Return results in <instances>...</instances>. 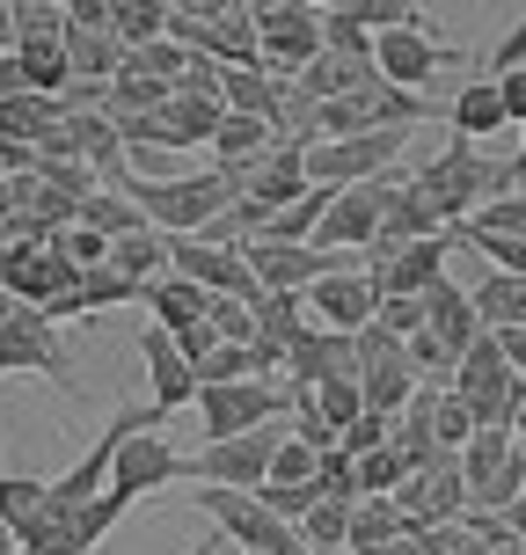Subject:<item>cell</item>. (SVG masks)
I'll list each match as a JSON object with an SVG mask.
<instances>
[{
	"instance_id": "cell-50",
	"label": "cell",
	"mask_w": 526,
	"mask_h": 555,
	"mask_svg": "<svg viewBox=\"0 0 526 555\" xmlns=\"http://www.w3.org/2000/svg\"><path fill=\"white\" fill-rule=\"evenodd\" d=\"M0 555H23V541H15V527L0 519Z\"/></svg>"
},
{
	"instance_id": "cell-34",
	"label": "cell",
	"mask_w": 526,
	"mask_h": 555,
	"mask_svg": "<svg viewBox=\"0 0 526 555\" xmlns=\"http://www.w3.org/2000/svg\"><path fill=\"white\" fill-rule=\"evenodd\" d=\"M256 504H264V512H278L285 527H300L307 512L322 504V490H315V482H264V490H256Z\"/></svg>"
},
{
	"instance_id": "cell-11",
	"label": "cell",
	"mask_w": 526,
	"mask_h": 555,
	"mask_svg": "<svg viewBox=\"0 0 526 555\" xmlns=\"http://www.w3.org/2000/svg\"><path fill=\"white\" fill-rule=\"evenodd\" d=\"M307 314H315V330H336V336H359L373 314H381V285L373 271H330L307 285Z\"/></svg>"
},
{
	"instance_id": "cell-40",
	"label": "cell",
	"mask_w": 526,
	"mask_h": 555,
	"mask_svg": "<svg viewBox=\"0 0 526 555\" xmlns=\"http://www.w3.org/2000/svg\"><path fill=\"white\" fill-rule=\"evenodd\" d=\"M475 439V416H469V402L453 388H439V453H461V446Z\"/></svg>"
},
{
	"instance_id": "cell-41",
	"label": "cell",
	"mask_w": 526,
	"mask_h": 555,
	"mask_svg": "<svg viewBox=\"0 0 526 555\" xmlns=\"http://www.w3.org/2000/svg\"><path fill=\"white\" fill-rule=\"evenodd\" d=\"M512 66H526V15L490 44V74H512Z\"/></svg>"
},
{
	"instance_id": "cell-13",
	"label": "cell",
	"mask_w": 526,
	"mask_h": 555,
	"mask_svg": "<svg viewBox=\"0 0 526 555\" xmlns=\"http://www.w3.org/2000/svg\"><path fill=\"white\" fill-rule=\"evenodd\" d=\"M139 359H146V373H154V410H183V402H197V373H191V359L176 351V336L162 330V322H146L139 330Z\"/></svg>"
},
{
	"instance_id": "cell-14",
	"label": "cell",
	"mask_w": 526,
	"mask_h": 555,
	"mask_svg": "<svg viewBox=\"0 0 526 555\" xmlns=\"http://www.w3.org/2000/svg\"><path fill=\"white\" fill-rule=\"evenodd\" d=\"M249 205H264V212H285V205H300L307 197V146H293V139H278L271 154L249 168Z\"/></svg>"
},
{
	"instance_id": "cell-4",
	"label": "cell",
	"mask_w": 526,
	"mask_h": 555,
	"mask_svg": "<svg viewBox=\"0 0 526 555\" xmlns=\"http://www.w3.org/2000/svg\"><path fill=\"white\" fill-rule=\"evenodd\" d=\"M278 439H285V424H264L249 439L197 446V453H183V482H197V490H264V482H271Z\"/></svg>"
},
{
	"instance_id": "cell-37",
	"label": "cell",
	"mask_w": 526,
	"mask_h": 555,
	"mask_svg": "<svg viewBox=\"0 0 526 555\" xmlns=\"http://www.w3.org/2000/svg\"><path fill=\"white\" fill-rule=\"evenodd\" d=\"M336 446H344L351 461H365V453H381V446H395V416H373V410H365L359 424H344V439H336Z\"/></svg>"
},
{
	"instance_id": "cell-30",
	"label": "cell",
	"mask_w": 526,
	"mask_h": 555,
	"mask_svg": "<svg viewBox=\"0 0 526 555\" xmlns=\"http://www.w3.org/2000/svg\"><path fill=\"white\" fill-rule=\"evenodd\" d=\"M461 234H526V191H504L490 205H475L461 220Z\"/></svg>"
},
{
	"instance_id": "cell-2",
	"label": "cell",
	"mask_w": 526,
	"mask_h": 555,
	"mask_svg": "<svg viewBox=\"0 0 526 555\" xmlns=\"http://www.w3.org/2000/svg\"><path fill=\"white\" fill-rule=\"evenodd\" d=\"M410 183L432 197V205H439L446 227H461L475 205H490V197L519 191V183H512V162H490V154H483V146H469V139H453L446 154H432V162L416 168Z\"/></svg>"
},
{
	"instance_id": "cell-16",
	"label": "cell",
	"mask_w": 526,
	"mask_h": 555,
	"mask_svg": "<svg viewBox=\"0 0 526 555\" xmlns=\"http://www.w3.org/2000/svg\"><path fill=\"white\" fill-rule=\"evenodd\" d=\"M446 125H453V139H469V146H483L490 132H504V95H498V81H490V74H475L469 88H453Z\"/></svg>"
},
{
	"instance_id": "cell-44",
	"label": "cell",
	"mask_w": 526,
	"mask_h": 555,
	"mask_svg": "<svg viewBox=\"0 0 526 555\" xmlns=\"http://www.w3.org/2000/svg\"><path fill=\"white\" fill-rule=\"evenodd\" d=\"M8 95H37V88H29V74H23V59H15V52H0V103H8Z\"/></svg>"
},
{
	"instance_id": "cell-42",
	"label": "cell",
	"mask_w": 526,
	"mask_h": 555,
	"mask_svg": "<svg viewBox=\"0 0 526 555\" xmlns=\"http://www.w3.org/2000/svg\"><path fill=\"white\" fill-rule=\"evenodd\" d=\"M504 95V125H526V66H512V74H490Z\"/></svg>"
},
{
	"instance_id": "cell-36",
	"label": "cell",
	"mask_w": 526,
	"mask_h": 555,
	"mask_svg": "<svg viewBox=\"0 0 526 555\" xmlns=\"http://www.w3.org/2000/svg\"><path fill=\"white\" fill-rule=\"evenodd\" d=\"M52 249L66 256V263H74V271H95V263H111V242H103V234H95V227H59L52 234Z\"/></svg>"
},
{
	"instance_id": "cell-54",
	"label": "cell",
	"mask_w": 526,
	"mask_h": 555,
	"mask_svg": "<svg viewBox=\"0 0 526 555\" xmlns=\"http://www.w3.org/2000/svg\"><path fill=\"white\" fill-rule=\"evenodd\" d=\"M8 314H15V300H8V293H0V322H8Z\"/></svg>"
},
{
	"instance_id": "cell-22",
	"label": "cell",
	"mask_w": 526,
	"mask_h": 555,
	"mask_svg": "<svg viewBox=\"0 0 526 555\" xmlns=\"http://www.w3.org/2000/svg\"><path fill=\"white\" fill-rule=\"evenodd\" d=\"M402 533H410V519H402L388 498H359L351 504V541H344V555H381L388 541H402Z\"/></svg>"
},
{
	"instance_id": "cell-3",
	"label": "cell",
	"mask_w": 526,
	"mask_h": 555,
	"mask_svg": "<svg viewBox=\"0 0 526 555\" xmlns=\"http://www.w3.org/2000/svg\"><path fill=\"white\" fill-rule=\"evenodd\" d=\"M446 388L469 402L475 431H483V424L512 431V410H519V373L504 365V351H498V336H490V330H483L469 351H461V365H453V380H446Z\"/></svg>"
},
{
	"instance_id": "cell-46",
	"label": "cell",
	"mask_w": 526,
	"mask_h": 555,
	"mask_svg": "<svg viewBox=\"0 0 526 555\" xmlns=\"http://www.w3.org/2000/svg\"><path fill=\"white\" fill-rule=\"evenodd\" d=\"M0 52H15V8L0 0Z\"/></svg>"
},
{
	"instance_id": "cell-29",
	"label": "cell",
	"mask_w": 526,
	"mask_h": 555,
	"mask_svg": "<svg viewBox=\"0 0 526 555\" xmlns=\"http://www.w3.org/2000/svg\"><path fill=\"white\" fill-rule=\"evenodd\" d=\"M0 519H8L15 541H23V533L44 519V482H29V475H0Z\"/></svg>"
},
{
	"instance_id": "cell-49",
	"label": "cell",
	"mask_w": 526,
	"mask_h": 555,
	"mask_svg": "<svg viewBox=\"0 0 526 555\" xmlns=\"http://www.w3.org/2000/svg\"><path fill=\"white\" fill-rule=\"evenodd\" d=\"M512 439L526 446V380H519V410H512Z\"/></svg>"
},
{
	"instance_id": "cell-48",
	"label": "cell",
	"mask_w": 526,
	"mask_h": 555,
	"mask_svg": "<svg viewBox=\"0 0 526 555\" xmlns=\"http://www.w3.org/2000/svg\"><path fill=\"white\" fill-rule=\"evenodd\" d=\"M512 183H526V125H519V146H512Z\"/></svg>"
},
{
	"instance_id": "cell-5",
	"label": "cell",
	"mask_w": 526,
	"mask_h": 555,
	"mask_svg": "<svg viewBox=\"0 0 526 555\" xmlns=\"http://www.w3.org/2000/svg\"><path fill=\"white\" fill-rule=\"evenodd\" d=\"M197 416H205V446L249 439L264 424H285L293 416V395L271 388V380H227V388H197Z\"/></svg>"
},
{
	"instance_id": "cell-27",
	"label": "cell",
	"mask_w": 526,
	"mask_h": 555,
	"mask_svg": "<svg viewBox=\"0 0 526 555\" xmlns=\"http://www.w3.org/2000/svg\"><path fill=\"white\" fill-rule=\"evenodd\" d=\"M81 227H95L103 242H117V234H139L146 212H139L132 197H117V191H95V197H81Z\"/></svg>"
},
{
	"instance_id": "cell-17",
	"label": "cell",
	"mask_w": 526,
	"mask_h": 555,
	"mask_svg": "<svg viewBox=\"0 0 526 555\" xmlns=\"http://www.w3.org/2000/svg\"><path fill=\"white\" fill-rule=\"evenodd\" d=\"M285 88L293 81H271L264 66H227L220 74V103L234 117H264V125H278V111H285Z\"/></svg>"
},
{
	"instance_id": "cell-1",
	"label": "cell",
	"mask_w": 526,
	"mask_h": 555,
	"mask_svg": "<svg viewBox=\"0 0 526 555\" xmlns=\"http://www.w3.org/2000/svg\"><path fill=\"white\" fill-rule=\"evenodd\" d=\"M117 197H132L139 212H146V227L168 234V242H176V234H205V227L234 205L220 168H205V176H125Z\"/></svg>"
},
{
	"instance_id": "cell-45",
	"label": "cell",
	"mask_w": 526,
	"mask_h": 555,
	"mask_svg": "<svg viewBox=\"0 0 526 555\" xmlns=\"http://www.w3.org/2000/svg\"><path fill=\"white\" fill-rule=\"evenodd\" d=\"M490 336H498L504 365H512V373H519V380H526V330H490Z\"/></svg>"
},
{
	"instance_id": "cell-7",
	"label": "cell",
	"mask_w": 526,
	"mask_h": 555,
	"mask_svg": "<svg viewBox=\"0 0 526 555\" xmlns=\"http://www.w3.org/2000/svg\"><path fill=\"white\" fill-rule=\"evenodd\" d=\"M322 52V15L315 8H271V15H256V66L271 74V81H300V66Z\"/></svg>"
},
{
	"instance_id": "cell-19",
	"label": "cell",
	"mask_w": 526,
	"mask_h": 555,
	"mask_svg": "<svg viewBox=\"0 0 526 555\" xmlns=\"http://www.w3.org/2000/svg\"><path fill=\"white\" fill-rule=\"evenodd\" d=\"M66 66H74V81H103L111 88L117 74H125L117 29H66Z\"/></svg>"
},
{
	"instance_id": "cell-6",
	"label": "cell",
	"mask_w": 526,
	"mask_h": 555,
	"mask_svg": "<svg viewBox=\"0 0 526 555\" xmlns=\"http://www.w3.org/2000/svg\"><path fill=\"white\" fill-rule=\"evenodd\" d=\"M8 373H44L59 388H74V359H66L59 330L37 307H15V314L0 322V380H8Z\"/></svg>"
},
{
	"instance_id": "cell-15",
	"label": "cell",
	"mask_w": 526,
	"mask_h": 555,
	"mask_svg": "<svg viewBox=\"0 0 526 555\" xmlns=\"http://www.w3.org/2000/svg\"><path fill=\"white\" fill-rule=\"evenodd\" d=\"M424 330L439 336L446 351H453V365H461V351H469L475 336H483V322H475V300H469V285L439 278V285L424 293Z\"/></svg>"
},
{
	"instance_id": "cell-47",
	"label": "cell",
	"mask_w": 526,
	"mask_h": 555,
	"mask_svg": "<svg viewBox=\"0 0 526 555\" xmlns=\"http://www.w3.org/2000/svg\"><path fill=\"white\" fill-rule=\"evenodd\" d=\"M381 555H424V541H416V533H402V541H388Z\"/></svg>"
},
{
	"instance_id": "cell-56",
	"label": "cell",
	"mask_w": 526,
	"mask_h": 555,
	"mask_svg": "<svg viewBox=\"0 0 526 555\" xmlns=\"http://www.w3.org/2000/svg\"><path fill=\"white\" fill-rule=\"evenodd\" d=\"M0 475H8V468H0Z\"/></svg>"
},
{
	"instance_id": "cell-33",
	"label": "cell",
	"mask_w": 526,
	"mask_h": 555,
	"mask_svg": "<svg viewBox=\"0 0 526 555\" xmlns=\"http://www.w3.org/2000/svg\"><path fill=\"white\" fill-rule=\"evenodd\" d=\"M132 300H139V285H132V278H117L111 263L81 271V307H88V314H103V307H132Z\"/></svg>"
},
{
	"instance_id": "cell-35",
	"label": "cell",
	"mask_w": 526,
	"mask_h": 555,
	"mask_svg": "<svg viewBox=\"0 0 526 555\" xmlns=\"http://www.w3.org/2000/svg\"><path fill=\"white\" fill-rule=\"evenodd\" d=\"M205 322H213V336H220V344H256V307H249V300H227V293H213Z\"/></svg>"
},
{
	"instance_id": "cell-52",
	"label": "cell",
	"mask_w": 526,
	"mask_h": 555,
	"mask_svg": "<svg viewBox=\"0 0 526 555\" xmlns=\"http://www.w3.org/2000/svg\"><path fill=\"white\" fill-rule=\"evenodd\" d=\"M300 8H315V15H330V8H344V0H300Z\"/></svg>"
},
{
	"instance_id": "cell-26",
	"label": "cell",
	"mask_w": 526,
	"mask_h": 555,
	"mask_svg": "<svg viewBox=\"0 0 526 555\" xmlns=\"http://www.w3.org/2000/svg\"><path fill=\"white\" fill-rule=\"evenodd\" d=\"M512 453H519V439H512V431H498V424H483V431L461 446V475H469V490H475V482H490Z\"/></svg>"
},
{
	"instance_id": "cell-10",
	"label": "cell",
	"mask_w": 526,
	"mask_h": 555,
	"mask_svg": "<svg viewBox=\"0 0 526 555\" xmlns=\"http://www.w3.org/2000/svg\"><path fill=\"white\" fill-rule=\"evenodd\" d=\"M168 482H183V453L162 439V424H154V431H132V439L117 446V461H111V498L139 504V498H154V490H168Z\"/></svg>"
},
{
	"instance_id": "cell-38",
	"label": "cell",
	"mask_w": 526,
	"mask_h": 555,
	"mask_svg": "<svg viewBox=\"0 0 526 555\" xmlns=\"http://www.w3.org/2000/svg\"><path fill=\"white\" fill-rule=\"evenodd\" d=\"M315 461H322V453L285 431V439H278V453H271V482H315Z\"/></svg>"
},
{
	"instance_id": "cell-24",
	"label": "cell",
	"mask_w": 526,
	"mask_h": 555,
	"mask_svg": "<svg viewBox=\"0 0 526 555\" xmlns=\"http://www.w3.org/2000/svg\"><path fill=\"white\" fill-rule=\"evenodd\" d=\"M111 29L125 52L154 44V37H168V0H111Z\"/></svg>"
},
{
	"instance_id": "cell-25",
	"label": "cell",
	"mask_w": 526,
	"mask_h": 555,
	"mask_svg": "<svg viewBox=\"0 0 526 555\" xmlns=\"http://www.w3.org/2000/svg\"><path fill=\"white\" fill-rule=\"evenodd\" d=\"M315 416L330 424V439H344V424H359L365 416V395H359V373H336L315 388Z\"/></svg>"
},
{
	"instance_id": "cell-18",
	"label": "cell",
	"mask_w": 526,
	"mask_h": 555,
	"mask_svg": "<svg viewBox=\"0 0 526 555\" xmlns=\"http://www.w3.org/2000/svg\"><path fill=\"white\" fill-rule=\"evenodd\" d=\"M469 300H475V322H483V330H526V278L483 271L469 285Z\"/></svg>"
},
{
	"instance_id": "cell-12",
	"label": "cell",
	"mask_w": 526,
	"mask_h": 555,
	"mask_svg": "<svg viewBox=\"0 0 526 555\" xmlns=\"http://www.w3.org/2000/svg\"><path fill=\"white\" fill-rule=\"evenodd\" d=\"M446 256H453V227L432 234V242H410V249H395V256H365V271H373L381 293H410V300H424V293L446 278Z\"/></svg>"
},
{
	"instance_id": "cell-53",
	"label": "cell",
	"mask_w": 526,
	"mask_h": 555,
	"mask_svg": "<svg viewBox=\"0 0 526 555\" xmlns=\"http://www.w3.org/2000/svg\"><path fill=\"white\" fill-rule=\"evenodd\" d=\"M498 555H526V541H504V548H498Z\"/></svg>"
},
{
	"instance_id": "cell-51",
	"label": "cell",
	"mask_w": 526,
	"mask_h": 555,
	"mask_svg": "<svg viewBox=\"0 0 526 555\" xmlns=\"http://www.w3.org/2000/svg\"><path fill=\"white\" fill-rule=\"evenodd\" d=\"M220 548H227V541L213 533V541H197V548H183V555H220Z\"/></svg>"
},
{
	"instance_id": "cell-28",
	"label": "cell",
	"mask_w": 526,
	"mask_h": 555,
	"mask_svg": "<svg viewBox=\"0 0 526 555\" xmlns=\"http://www.w3.org/2000/svg\"><path fill=\"white\" fill-rule=\"evenodd\" d=\"M410 475H416L410 453H402V446H381V453H365V461H359V498H395Z\"/></svg>"
},
{
	"instance_id": "cell-9",
	"label": "cell",
	"mask_w": 526,
	"mask_h": 555,
	"mask_svg": "<svg viewBox=\"0 0 526 555\" xmlns=\"http://www.w3.org/2000/svg\"><path fill=\"white\" fill-rule=\"evenodd\" d=\"M373 66H381L388 88L424 95V88L439 81V66H453V52L432 37V15H424V23H410V29H381V37H373Z\"/></svg>"
},
{
	"instance_id": "cell-8",
	"label": "cell",
	"mask_w": 526,
	"mask_h": 555,
	"mask_svg": "<svg viewBox=\"0 0 526 555\" xmlns=\"http://www.w3.org/2000/svg\"><path fill=\"white\" fill-rule=\"evenodd\" d=\"M74 285H81V271H74L52 242H8V249H0V293L15 307H44V300H59V293H74Z\"/></svg>"
},
{
	"instance_id": "cell-55",
	"label": "cell",
	"mask_w": 526,
	"mask_h": 555,
	"mask_svg": "<svg viewBox=\"0 0 526 555\" xmlns=\"http://www.w3.org/2000/svg\"><path fill=\"white\" fill-rule=\"evenodd\" d=\"M0 183H8V162H0Z\"/></svg>"
},
{
	"instance_id": "cell-20",
	"label": "cell",
	"mask_w": 526,
	"mask_h": 555,
	"mask_svg": "<svg viewBox=\"0 0 526 555\" xmlns=\"http://www.w3.org/2000/svg\"><path fill=\"white\" fill-rule=\"evenodd\" d=\"M139 307H154V322L162 330H183V322H205V307H213V293L205 285H191V278H154L146 293H139Z\"/></svg>"
},
{
	"instance_id": "cell-43",
	"label": "cell",
	"mask_w": 526,
	"mask_h": 555,
	"mask_svg": "<svg viewBox=\"0 0 526 555\" xmlns=\"http://www.w3.org/2000/svg\"><path fill=\"white\" fill-rule=\"evenodd\" d=\"M66 29H111V0H59Z\"/></svg>"
},
{
	"instance_id": "cell-32",
	"label": "cell",
	"mask_w": 526,
	"mask_h": 555,
	"mask_svg": "<svg viewBox=\"0 0 526 555\" xmlns=\"http://www.w3.org/2000/svg\"><path fill=\"white\" fill-rule=\"evenodd\" d=\"M315 490L336 498V504H359V461H351L344 446H330V453L315 461Z\"/></svg>"
},
{
	"instance_id": "cell-39",
	"label": "cell",
	"mask_w": 526,
	"mask_h": 555,
	"mask_svg": "<svg viewBox=\"0 0 526 555\" xmlns=\"http://www.w3.org/2000/svg\"><path fill=\"white\" fill-rule=\"evenodd\" d=\"M373 330H388L410 344L416 330H424V300H410V293H381V314H373Z\"/></svg>"
},
{
	"instance_id": "cell-23",
	"label": "cell",
	"mask_w": 526,
	"mask_h": 555,
	"mask_svg": "<svg viewBox=\"0 0 526 555\" xmlns=\"http://www.w3.org/2000/svg\"><path fill=\"white\" fill-rule=\"evenodd\" d=\"M271 146H278V132L264 125V117H234L227 111L220 132H213V154H220V162H264Z\"/></svg>"
},
{
	"instance_id": "cell-21",
	"label": "cell",
	"mask_w": 526,
	"mask_h": 555,
	"mask_svg": "<svg viewBox=\"0 0 526 555\" xmlns=\"http://www.w3.org/2000/svg\"><path fill=\"white\" fill-rule=\"evenodd\" d=\"M111 271L132 278L139 293L154 285V278H168V234H154V227H139V234H117L111 242Z\"/></svg>"
},
{
	"instance_id": "cell-31",
	"label": "cell",
	"mask_w": 526,
	"mask_h": 555,
	"mask_svg": "<svg viewBox=\"0 0 526 555\" xmlns=\"http://www.w3.org/2000/svg\"><path fill=\"white\" fill-rule=\"evenodd\" d=\"M344 15H351L359 29H373V37H381V29L424 23V8H416V0H344Z\"/></svg>"
}]
</instances>
